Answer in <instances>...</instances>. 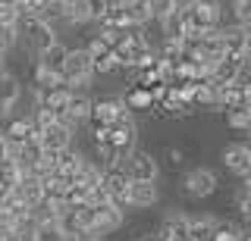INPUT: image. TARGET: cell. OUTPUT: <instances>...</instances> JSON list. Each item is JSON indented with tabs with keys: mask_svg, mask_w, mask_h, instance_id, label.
Here are the masks:
<instances>
[{
	"mask_svg": "<svg viewBox=\"0 0 251 241\" xmlns=\"http://www.w3.org/2000/svg\"><path fill=\"white\" fill-rule=\"evenodd\" d=\"M98 213H94V229L91 235L100 238V235H113V232L123 229L126 222V210H120L116 204H104V207H94Z\"/></svg>",
	"mask_w": 251,
	"mask_h": 241,
	"instance_id": "ba28073f",
	"label": "cell"
},
{
	"mask_svg": "<svg viewBox=\"0 0 251 241\" xmlns=\"http://www.w3.org/2000/svg\"><path fill=\"white\" fill-rule=\"evenodd\" d=\"M91 94L88 91H82V88H73L69 91V104H66V119H73L75 126H85L88 122V116H91Z\"/></svg>",
	"mask_w": 251,
	"mask_h": 241,
	"instance_id": "4fadbf2b",
	"label": "cell"
},
{
	"mask_svg": "<svg viewBox=\"0 0 251 241\" xmlns=\"http://www.w3.org/2000/svg\"><path fill=\"white\" fill-rule=\"evenodd\" d=\"M148 241H160V238H157V235H154V238H148Z\"/></svg>",
	"mask_w": 251,
	"mask_h": 241,
	"instance_id": "c3c4849f",
	"label": "cell"
},
{
	"mask_svg": "<svg viewBox=\"0 0 251 241\" xmlns=\"http://www.w3.org/2000/svg\"><path fill=\"white\" fill-rule=\"evenodd\" d=\"M239 66H242V75H245V79H251V47L239 57Z\"/></svg>",
	"mask_w": 251,
	"mask_h": 241,
	"instance_id": "8d00e7d4",
	"label": "cell"
},
{
	"mask_svg": "<svg viewBox=\"0 0 251 241\" xmlns=\"http://www.w3.org/2000/svg\"><path fill=\"white\" fill-rule=\"evenodd\" d=\"M226 126L235 131H251V116L245 107H235V110H226Z\"/></svg>",
	"mask_w": 251,
	"mask_h": 241,
	"instance_id": "4316f807",
	"label": "cell"
},
{
	"mask_svg": "<svg viewBox=\"0 0 251 241\" xmlns=\"http://www.w3.org/2000/svg\"><path fill=\"white\" fill-rule=\"evenodd\" d=\"M176 10V0H148V13H151V22H160L167 13Z\"/></svg>",
	"mask_w": 251,
	"mask_h": 241,
	"instance_id": "83f0119b",
	"label": "cell"
},
{
	"mask_svg": "<svg viewBox=\"0 0 251 241\" xmlns=\"http://www.w3.org/2000/svg\"><path fill=\"white\" fill-rule=\"evenodd\" d=\"M195 3H198V0H176L179 10H188V6H195Z\"/></svg>",
	"mask_w": 251,
	"mask_h": 241,
	"instance_id": "b9f144b4",
	"label": "cell"
},
{
	"mask_svg": "<svg viewBox=\"0 0 251 241\" xmlns=\"http://www.w3.org/2000/svg\"><path fill=\"white\" fill-rule=\"evenodd\" d=\"M60 241H73V238H60Z\"/></svg>",
	"mask_w": 251,
	"mask_h": 241,
	"instance_id": "681fc988",
	"label": "cell"
},
{
	"mask_svg": "<svg viewBox=\"0 0 251 241\" xmlns=\"http://www.w3.org/2000/svg\"><path fill=\"white\" fill-rule=\"evenodd\" d=\"M6 157H10V141L3 138V131H0V163H3Z\"/></svg>",
	"mask_w": 251,
	"mask_h": 241,
	"instance_id": "f35d334b",
	"label": "cell"
},
{
	"mask_svg": "<svg viewBox=\"0 0 251 241\" xmlns=\"http://www.w3.org/2000/svg\"><path fill=\"white\" fill-rule=\"evenodd\" d=\"M100 185H104V191L110 194V204H116L120 210L129 207V185H132V178L126 175V169L120 166V163L100 169Z\"/></svg>",
	"mask_w": 251,
	"mask_h": 241,
	"instance_id": "3957f363",
	"label": "cell"
},
{
	"mask_svg": "<svg viewBox=\"0 0 251 241\" xmlns=\"http://www.w3.org/2000/svg\"><path fill=\"white\" fill-rule=\"evenodd\" d=\"M0 63H6V53H0Z\"/></svg>",
	"mask_w": 251,
	"mask_h": 241,
	"instance_id": "7dc6e473",
	"label": "cell"
},
{
	"mask_svg": "<svg viewBox=\"0 0 251 241\" xmlns=\"http://www.w3.org/2000/svg\"><path fill=\"white\" fill-rule=\"evenodd\" d=\"M220 163H223L232 175H245L251 169V153L245 151L242 141H232V144H226L223 151H220Z\"/></svg>",
	"mask_w": 251,
	"mask_h": 241,
	"instance_id": "30bf717a",
	"label": "cell"
},
{
	"mask_svg": "<svg viewBox=\"0 0 251 241\" xmlns=\"http://www.w3.org/2000/svg\"><path fill=\"white\" fill-rule=\"evenodd\" d=\"M10 197H13V188H10L6 182H0V204H6Z\"/></svg>",
	"mask_w": 251,
	"mask_h": 241,
	"instance_id": "ab89813d",
	"label": "cell"
},
{
	"mask_svg": "<svg viewBox=\"0 0 251 241\" xmlns=\"http://www.w3.org/2000/svg\"><path fill=\"white\" fill-rule=\"evenodd\" d=\"M126 3H141V6H148V0H126Z\"/></svg>",
	"mask_w": 251,
	"mask_h": 241,
	"instance_id": "7bdbcfd3",
	"label": "cell"
},
{
	"mask_svg": "<svg viewBox=\"0 0 251 241\" xmlns=\"http://www.w3.org/2000/svg\"><path fill=\"white\" fill-rule=\"evenodd\" d=\"M160 32H163V38H170V41H182L185 38V10H173V13H167V16L160 19Z\"/></svg>",
	"mask_w": 251,
	"mask_h": 241,
	"instance_id": "ffe728a7",
	"label": "cell"
},
{
	"mask_svg": "<svg viewBox=\"0 0 251 241\" xmlns=\"http://www.w3.org/2000/svg\"><path fill=\"white\" fill-rule=\"evenodd\" d=\"M242 144H245V151H248V153H251V138H248V141H242Z\"/></svg>",
	"mask_w": 251,
	"mask_h": 241,
	"instance_id": "bcb514c9",
	"label": "cell"
},
{
	"mask_svg": "<svg viewBox=\"0 0 251 241\" xmlns=\"http://www.w3.org/2000/svg\"><path fill=\"white\" fill-rule=\"evenodd\" d=\"M19 47V32L13 25H0V53H10Z\"/></svg>",
	"mask_w": 251,
	"mask_h": 241,
	"instance_id": "f1b7e54d",
	"label": "cell"
},
{
	"mask_svg": "<svg viewBox=\"0 0 251 241\" xmlns=\"http://www.w3.org/2000/svg\"><path fill=\"white\" fill-rule=\"evenodd\" d=\"M13 197L19 200V204H25L28 210L31 207H38L44 200V191H41V178L38 175H31V173H25L16 182V188H13Z\"/></svg>",
	"mask_w": 251,
	"mask_h": 241,
	"instance_id": "7c38bea8",
	"label": "cell"
},
{
	"mask_svg": "<svg viewBox=\"0 0 251 241\" xmlns=\"http://www.w3.org/2000/svg\"><path fill=\"white\" fill-rule=\"evenodd\" d=\"M217 216H188V235L185 241H214V232H217Z\"/></svg>",
	"mask_w": 251,
	"mask_h": 241,
	"instance_id": "ac0fdd59",
	"label": "cell"
},
{
	"mask_svg": "<svg viewBox=\"0 0 251 241\" xmlns=\"http://www.w3.org/2000/svg\"><path fill=\"white\" fill-rule=\"evenodd\" d=\"M229 16H232V25L248 28L251 25V0H232L229 3Z\"/></svg>",
	"mask_w": 251,
	"mask_h": 241,
	"instance_id": "484cf974",
	"label": "cell"
},
{
	"mask_svg": "<svg viewBox=\"0 0 251 241\" xmlns=\"http://www.w3.org/2000/svg\"><path fill=\"white\" fill-rule=\"evenodd\" d=\"M126 116H132L129 113V107L123 104V97L120 94H107V97H98V100H91V116H88V122L91 126H113L116 119H126Z\"/></svg>",
	"mask_w": 251,
	"mask_h": 241,
	"instance_id": "8992f818",
	"label": "cell"
},
{
	"mask_svg": "<svg viewBox=\"0 0 251 241\" xmlns=\"http://www.w3.org/2000/svg\"><path fill=\"white\" fill-rule=\"evenodd\" d=\"M120 166L126 169V175L132 178V182H157V175H160V163L151 151H132L129 157H126Z\"/></svg>",
	"mask_w": 251,
	"mask_h": 241,
	"instance_id": "277c9868",
	"label": "cell"
},
{
	"mask_svg": "<svg viewBox=\"0 0 251 241\" xmlns=\"http://www.w3.org/2000/svg\"><path fill=\"white\" fill-rule=\"evenodd\" d=\"M235 210H239V216L245 222H251V194H245L239 188V194H235Z\"/></svg>",
	"mask_w": 251,
	"mask_h": 241,
	"instance_id": "4dcf8cb0",
	"label": "cell"
},
{
	"mask_svg": "<svg viewBox=\"0 0 251 241\" xmlns=\"http://www.w3.org/2000/svg\"><path fill=\"white\" fill-rule=\"evenodd\" d=\"M220 38H223L226 57H242V53L248 50V35H245V28H239V25H223L220 28Z\"/></svg>",
	"mask_w": 251,
	"mask_h": 241,
	"instance_id": "d6986e66",
	"label": "cell"
},
{
	"mask_svg": "<svg viewBox=\"0 0 251 241\" xmlns=\"http://www.w3.org/2000/svg\"><path fill=\"white\" fill-rule=\"evenodd\" d=\"M91 13H88V0H66V22L63 25H88Z\"/></svg>",
	"mask_w": 251,
	"mask_h": 241,
	"instance_id": "cb8c5ba5",
	"label": "cell"
},
{
	"mask_svg": "<svg viewBox=\"0 0 251 241\" xmlns=\"http://www.w3.org/2000/svg\"><path fill=\"white\" fill-rule=\"evenodd\" d=\"M88 204H91V207H104V204H110V194L104 191V185H94V188L88 191Z\"/></svg>",
	"mask_w": 251,
	"mask_h": 241,
	"instance_id": "836d02e7",
	"label": "cell"
},
{
	"mask_svg": "<svg viewBox=\"0 0 251 241\" xmlns=\"http://www.w3.org/2000/svg\"><path fill=\"white\" fill-rule=\"evenodd\" d=\"M242 79V66H239V57H223L220 63L214 66V72H210V85H235Z\"/></svg>",
	"mask_w": 251,
	"mask_h": 241,
	"instance_id": "9a60e30c",
	"label": "cell"
},
{
	"mask_svg": "<svg viewBox=\"0 0 251 241\" xmlns=\"http://www.w3.org/2000/svg\"><path fill=\"white\" fill-rule=\"evenodd\" d=\"M91 241H100V238H91Z\"/></svg>",
	"mask_w": 251,
	"mask_h": 241,
	"instance_id": "f907efd6",
	"label": "cell"
},
{
	"mask_svg": "<svg viewBox=\"0 0 251 241\" xmlns=\"http://www.w3.org/2000/svg\"><path fill=\"white\" fill-rule=\"evenodd\" d=\"M38 241H60L57 222H38Z\"/></svg>",
	"mask_w": 251,
	"mask_h": 241,
	"instance_id": "d6a6232c",
	"label": "cell"
},
{
	"mask_svg": "<svg viewBox=\"0 0 251 241\" xmlns=\"http://www.w3.org/2000/svg\"><path fill=\"white\" fill-rule=\"evenodd\" d=\"M66 53H69V47L63 41H53L47 50H41L38 53V66H44V69H50V72H60L63 69V63H66Z\"/></svg>",
	"mask_w": 251,
	"mask_h": 241,
	"instance_id": "44dd1931",
	"label": "cell"
},
{
	"mask_svg": "<svg viewBox=\"0 0 251 241\" xmlns=\"http://www.w3.org/2000/svg\"><path fill=\"white\" fill-rule=\"evenodd\" d=\"M16 32H19V44H25V50H31L38 57L41 50H47L53 41H60L57 32H53L47 22H41L35 16V13H25V16H19L16 22Z\"/></svg>",
	"mask_w": 251,
	"mask_h": 241,
	"instance_id": "6da1fadb",
	"label": "cell"
},
{
	"mask_svg": "<svg viewBox=\"0 0 251 241\" xmlns=\"http://www.w3.org/2000/svg\"><path fill=\"white\" fill-rule=\"evenodd\" d=\"M3 75H6V63H0V79H3Z\"/></svg>",
	"mask_w": 251,
	"mask_h": 241,
	"instance_id": "f6af8a7d",
	"label": "cell"
},
{
	"mask_svg": "<svg viewBox=\"0 0 251 241\" xmlns=\"http://www.w3.org/2000/svg\"><path fill=\"white\" fill-rule=\"evenodd\" d=\"M41 22H47V25H63L66 22V0H44L41 3V10L35 13Z\"/></svg>",
	"mask_w": 251,
	"mask_h": 241,
	"instance_id": "7402d4cb",
	"label": "cell"
},
{
	"mask_svg": "<svg viewBox=\"0 0 251 241\" xmlns=\"http://www.w3.org/2000/svg\"><path fill=\"white\" fill-rule=\"evenodd\" d=\"M16 216H13V207L10 204H0V229H6V225H13Z\"/></svg>",
	"mask_w": 251,
	"mask_h": 241,
	"instance_id": "d590c367",
	"label": "cell"
},
{
	"mask_svg": "<svg viewBox=\"0 0 251 241\" xmlns=\"http://www.w3.org/2000/svg\"><path fill=\"white\" fill-rule=\"evenodd\" d=\"M217 191V173L210 166H195L182 175V194L192 200H204Z\"/></svg>",
	"mask_w": 251,
	"mask_h": 241,
	"instance_id": "5b68a950",
	"label": "cell"
},
{
	"mask_svg": "<svg viewBox=\"0 0 251 241\" xmlns=\"http://www.w3.org/2000/svg\"><path fill=\"white\" fill-rule=\"evenodd\" d=\"M123 104L129 107V113L135 116V113H151L154 110V100H151V91H145V88H132V91H126V97H123Z\"/></svg>",
	"mask_w": 251,
	"mask_h": 241,
	"instance_id": "603a6c76",
	"label": "cell"
},
{
	"mask_svg": "<svg viewBox=\"0 0 251 241\" xmlns=\"http://www.w3.org/2000/svg\"><path fill=\"white\" fill-rule=\"evenodd\" d=\"M245 110H248V116H251V97H245Z\"/></svg>",
	"mask_w": 251,
	"mask_h": 241,
	"instance_id": "ee69618b",
	"label": "cell"
},
{
	"mask_svg": "<svg viewBox=\"0 0 251 241\" xmlns=\"http://www.w3.org/2000/svg\"><path fill=\"white\" fill-rule=\"evenodd\" d=\"M154 235L160 241H185V235H188V216L179 213V210H170Z\"/></svg>",
	"mask_w": 251,
	"mask_h": 241,
	"instance_id": "8fae6325",
	"label": "cell"
},
{
	"mask_svg": "<svg viewBox=\"0 0 251 241\" xmlns=\"http://www.w3.org/2000/svg\"><path fill=\"white\" fill-rule=\"evenodd\" d=\"M35 88L38 91H50V88H63V75L50 72L44 66H35Z\"/></svg>",
	"mask_w": 251,
	"mask_h": 241,
	"instance_id": "d4e9b609",
	"label": "cell"
},
{
	"mask_svg": "<svg viewBox=\"0 0 251 241\" xmlns=\"http://www.w3.org/2000/svg\"><path fill=\"white\" fill-rule=\"evenodd\" d=\"M110 141H113L116 153H120V163H123V160L138 147V122H135V116L116 119L113 126H110Z\"/></svg>",
	"mask_w": 251,
	"mask_h": 241,
	"instance_id": "52a82bcc",
	"label": "cell"
},
{
	"mask_svg": "<svg viewBox=\"0 0 251 241\" xmlns=\"http://www.w3.org/2000/svg\"><path fill=\"white\" fill-rule=\"evenodd\" d=\"M0 241H22L19 232L13 229V225H6V229H0Z\"/></svg>",
	"mask_w": 251,
	"mask_h": 241,
	"instance_id": "74e56055",
	"label": "cell"
},
{
	"mask_svg": "<svg viewBox=\"0 0 251 241\" xmlns=\"http://www.w3.org/2000/svg\"><path fill=\"white\" fill-rule=\"evenodd\" d=\"M73 135L75 131L73 129H66L63 122H50L47 129L38 131V144L44 147V151H63V147H73Z\"/></svg>",
	"mask_w": 251,
	"mask_h": 241,
	"instance_id": "9c48e42d",
	"label": "cell"
},
{
	"mask_svg": "<svg viewBox=\"0 0 251 241\" xmlns=\"http://www.w3.org/2000/svg\"><path fill=\"white\" fill-rule=\"evenodd\" d=\"M107 10H110L107 0H88V13H91V22H94V25H100V19L107 16Z\"/></svg>",
	"mask_w": 251,
	"mask_h": 241,
	"instance_id": "1f68e13d",
	"label": "cell"
},
{
	"mask_svg": "<svg viewBox=\"0 0 251 241\" xmlns=\"http://www.w3.org/2000/svg\"><path fill=\"white\" fill-rule=\"evenodd\" d=\"M60 75H63V85H66V88H82V91L88 88V82L94 79L88 50H85V47H69L66 63H63Z\"/></svg>",
	"mask_w": 251,
	"mask_h": 241,
	"instance_id": "7a4b0ae2",
	"label": "cell"
},
{
	"mask_svg": "<svg viewBox=\"0 0 251 241\" xmlns=\"http://www.w3.org/2000/svg\"><path fill=\"white\" fill-rule=\"evenodd\" d=\"M239 178H242V191H245V194H251V169H248L245 175H239Z\"/></svg>",
	"mask_w": 251,
	"mask_h": 241,
	"instance_id": "60d3db41",
	"label": "cell"
},
{
	"mask_svg": "<svg viewBox=\"0 0 251 241\" xmlns=\"http://www.w3.org/2000/svg\"><path fill=\"white\" fill-rule=\"evenodd\" d=\"M3 138H6V141H10L13 147H22L25 141H31V138H35V126H31L28 116H16V119L6 122Z\"/></svg>",
	"mask_w": 251,
	"mask_h": 241,
	"instance_id": "2e32d148",
	"label": "cell"
},
{
	"mask_svg": "<svg viewBox=\"0 0 251 241\" xmlns=\"http://www.w3.org/2000/svg\"><path fill=\"white\" fill-rule=\"evenodd\" d=\"M157 200H160V188H157V182H132L129 185V207L151 210Z\"/></svg>",
	"mask_w": 251,
	"mask_h": 241,
	"instance_id": "5bb4252c",
	"label": "cell"
},
{
	"mask_svg": "<svg viewBox=\"0 0 251 241\" xmlns=\"http://www.w3.org/2000/svg\"><path fill=\"white\" fill-rule=\"evenodd\" d=\"M19 22V3H13V0H0V25H13Z\"/></svg>",
	"mask_w": 251,
	"mask_h": 241,
	"instance_id": "f546056e",
	"label": "cell"
},
{
	"mask_svg": "<svg viewBox=\"0 0 251 241\" xmlns=\"http://www.w3.org/2000/svg\"><path fill=\"white\" fill-rule=\"evenodd\" d=\"M19 97H22L19 79L6 72L3 79H0V119H6V116H10V110L19 104Z\"/></svg>",
	"mask_w": 251,
	"mask_h": 241,
	"instance_id": "e0dca14e",
	"label": "cell"
},
{
	"mask_svg": "<svg viewBox=\"0 0 251 241\" xmlns=\"http://www.w3.org/2000/svg\"><path fill=\"white\" fill-rule=\"evenodd\" d=\"M182 160H185V153L179 151V147H167V163H170L173 169H176V166H182Z\"/></svg>",
	"mask_w": 251,
	"mask_h": 241,
	"instance_id": "e575fe53",
	"label": "cell"
}]
</instances>
